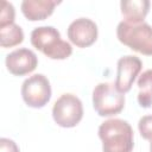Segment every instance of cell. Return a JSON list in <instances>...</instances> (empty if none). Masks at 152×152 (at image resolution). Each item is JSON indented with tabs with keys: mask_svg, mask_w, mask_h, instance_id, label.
<instances>
[{
	"mask_svg": "<svg viewBox=\"0 0 152 152\" xmlns=\"http://www.w3.org/2000/svg\"><path fill=\"white\" fill-rule=\"evenodd\" d=\"M103 152H132L134 134L131 125L122 119H108L99 127Z\"/></svg>",
	"mask_w": 152,
	"mask_h": 152,
	"instance_id": "obj_1",
	"label": "cell"
},
{
	"mask_svg": "<svg viewBox=\"0 0 152 152\" xmlns=\"http://www.w3.org/2000/svg\"><path fill=\"white\" fill-rule=\"evenodd\" d=\"M31 44L51 59H65L72 53V46L63 40L53 26H39L31 32Z\"/></svg>",
	"mask_w": 152,
	"mask_h": 152,
	"instance_id": "obj_2",
	"label": "cell"
},
{
	"mask_svg": "<svg viewBox=\"0 0 152 152\" xmlns=\"http://www.w3.org/2000/svg\"><path fill=\"white\" fill-rule=\"evenodd\" d=\"M119 42L145 56H152V26L147 23L129 24L120 21L116 27Z\"/></svg>",
	"mask_w": 152,
	"mask_h": 152,
	"instance_id": "obj_3",
	"label": "cell"
},
{
	"mask_svg": "<svg viewBox=\"0 0 152 152\" xmlns=\"http://www.w3.org/2000/svg\"><path fill=\"white\" fill-rule=\"evenodd\" d=\"M125 95L118 90L115 83L102 82L93 90V107L100 116H114L125 107Z\"/></svg>",
	"mask_w": 152,
	"mask_h": 152,
	"instance_id": "obj_4",
	"label": "cell"
},
{
	"mask_svg": "<svg viewBox=\"0 0 152 152\" xmlns=\"http://www.w3.org/2000/svg\"><path fill=\"white\" fill-rule=\"evenodd\" d=\"M53 121L64 128H71L80 124L83 118V106L81 100L70 93L62 94L52 107Z\"/></svg>",
	"mask_w": 152,
	"mask_h": 152,
	"instance_id": "obj_5",
	"label": "cell"
},
{
	"mask_svg": "<svg viewBox=\"0 0 152 152\" xmlns=\"http://www.w3.org/2000/svg\"><path fill=\"white\" fill-rule=\"evenodd\" d=\"M21 97L28 107H44L51 97L49 78L43 74H34L27 77L21 84Z\"/></svg>",
	"mask_w": 152,
	"mask_h": 152,
	"instance_id": "obj_6",
	"label": "cell"
},
{
	"mask_svg": "<svg viewBox=\"0 0 152 152\" xmlns=\"http://www.w3.org/2000/svg\"><path fill=\"white\" fill-rule=\"evenodd\" d=\"M68 38L77 48H88L93 45L99 36L97 25L89 18H77L68 26Z\"/></svg>",
	"mask_w": 152,
	"mask_h": 152,
	"instance_id": "obj_7",
	"label": "cell"
},
{
	"mask_svg": "<svg viewBox=\"0 0 152 152\" xmlns=\"http://www.w3.org/2000/svg\"><path fill=\"white\" fill-rule=\"evenodd\" d=\"M142 62L139 57L133 55H127L119 58L116 63V80L115 87L122 94L131 90L133 82L141 71Z\"/></svg>",
	"mask_w": 152,
	"mask_h": 152,
	"instance_id": "obj_8",
	"label": "cell"
},
{
	"mask_svg": "<svg viewBox=\"0 0 152 152\" xmlns=\"http://www.w3.org/2000/svg\"><path fill=\"white\" fill-rule=\"evenodd\" d=\"M6 69L14 76H24L32 72L38 65L36 53L26 48L17 49L10 52L5 59Z\"/></svg>",
	"mask_w": 152,
	"mask_h": 152,
	"instance_id": "obj_9",
	"label": "cell"
},
{
	"mask_svg": "<svg viewBox=\"0 0 152 152\" xmlns=\"http://www.w3.org/2000/svg\"><path fill=\"white\" fill-rule=\"evenodd\" d=\"M59 4L61 1L57 0H24L20 7L26 19L37 21L50 17L53 13L55 7Z\"/></svg>",
	"mask_w": 152,
	"mask_h": 152,
	"instance_id": "obj_10",
	"label": "cell"
},
{
	"mask_svg": "<svg viewBox=\"0 0 152 152\" xmlns=\"http://www.w3.org/2000/svg\"><path fill=\"white\" fill-rule=\"evenodd\" d=\"M121 14L124 21L129 24H140L144 23L145 17L150 11L148 0H122L120 2Z\"/></svg>",
	"mask_w": 152,
	"mask_h": 152,
	"instance_id": "obj_11",
	"label": "cell"
},
{
	"mask_svg": "<svg viewBox=\"0 0 152 152\" xmlns=\"http://www.w3.org/2000/svg\"><path fill=\"white\" fill-rule=\"evenodd\" d=\"M138 84V102L144 108L152 106V69L145 70L137 81Z\"/></svg>",
	"mask_w": 152,
	"mask_h": 152,
	"instance_id": "obj_12",
	"label": "cell"
},
{
	"mask_svg": "<svg viewBox=\"0 0 152 152\" xmlns=\"http://www.w3.org/2000/svg\"><path fill=\"white\" fill-rule=\"evenodd\" d=\"M24 32L23 28L17 24H11L4 27H0V46L4 49L13 48L23 43Z\"/></svg>",
	"mask_w": 152,
	"mask_h": 152,
	"instance_id": "obj_13",
	"label": "cell"
},
{
	"mask_svg": "<svg viewBox=\"0 0 152 152\" xmlns=\"http://www.w3.org/2000/svg\"><path fill=\"white\" fill-rule=\"evenodd\" d=\"M15 11L11 2L1 0L0 1V27L11 25L14 23Z\"/></svg>",
	"mask_w": 152,
	"mask_h": 152,
	"instance_id": "obj_14",
	"label": "cell"
},
{
	"mask_svg": "<svg viewBox=\"0 0 152 152\" xmlns=\"http://www.w3.org/2000/svg\"><path fill=\"white\" fill-rule=\"evenodd\" d=\"M138 129L140 135L146 140H152V115H145L139 119Z\"/></svg>",
	"mask_w": 152,
	"mask_h": 152,
	"instance_id": "obj_15",
	"label": "cell"
},
{
	"mask_svg": "<svg viewBox=\"0 0 152 152\" xmlns=\"http://www.w3.org/2000/svg\"><path fill=\"white\" fill-rule=\"evenodd\" d=\"M0 152H19V147L12 139L1 138L0 139Z\"/></svg>",
	"mask_w": 152,
	"mask_h": 152,
	"instance_id": "obj_16",
	"label": "cell"
},
{
	"mask_svg": "<svg viewBox=\"0 0 152 152\" xmlns=\"http://www.w3.org/2000/svg\"><path fill=\"white\" fill-rule=\"evenodd\" d=\"M150 152H152V140H150Z\"/></svg>",
	"mask_w": 152,
	"mask_h": 152,
	"instance_id": "obj_17",
	"label": "cell"
}]
</instances>
